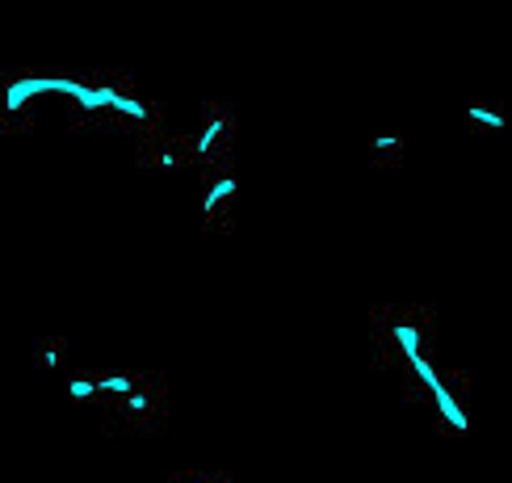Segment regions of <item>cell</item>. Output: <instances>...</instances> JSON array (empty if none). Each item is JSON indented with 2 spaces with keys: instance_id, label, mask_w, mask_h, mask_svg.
Instances as JSON below:
<instances>
[{
  "instance_id": "1",
  "label": "cell",
  "mask_w": 512,
  "mask_h": 483,
  "mask_svg": "<svg viewBox=\"0 0 512 483\" xmlns=\"http://www.w3.org/2000/svg\"><path fill=\"white\" fill-rule=\"evenodd\" d=\"M370 353L374 370L391 378L399 395L412 404V374L437 357V315L420 303H374Z\"/></svg>"
},
{
  "instance_id": "2",
  "label": "cell",
  "mask_w": 512,
  "mask_h": 483,
  "mask_svg": "<svg viewBox=\"0 0 512 483\" xmlns=\"http://www.w3.org/2000/svg\"><path fill=\"white\" fill-rule=\"evenodd\" d=\"M412 404L433 412L441 437L471 433V378L454 366H441L437 357L412 374Z\"/></svg>"
},
{
  "instance_id": "3",
  "label": "cell",
  "mask_w": 512,
  "mask_h": 483,
  "mask_svg": "<svg viewBox=\"0 0 512 483\" xmlns=\"http://www.w3.org/2000/svg\"><path fill=\"white\" fill-rule=\"evenodd\" d=\"M101 429L110 437H164L168 433V387L160 370H147L143 383L110 404L101 416Z\"/></svg>"
},
{
  "instance_id": "4",
  "label": "cell",
  "mask_w": 512,
  "mask_h": 483,
  "mask_svg": "<svg viewBox=\"0 0 512 483\" xmlns=\"http://www.w3.org/2000/svg\"><path fill=\"white\" fill-rule=\"evenodd\" d=\"M198 210H202V231L206 236L227 240L236 231V215H240V168L236 160L210 164L198 173Z\"/></svg>"
},
{
  "instance_id": "5",
  "label": "cell",
  "mask_w": 512,
  "mask_h": 483,
  "mask_svg": "<svg viewBox=\"0 0 512 483\" xmlns=\"http://www.w3.org/2000/svg\"><path fill=\"white\" fill-rule=\"evenodd\" d=\"M189 152H194V168L210 164H223V160H236V114L227 110L223 101H206L202 114L189 131Z\"/></svg>"
},
{
  "instance_id": "6",
  "label": "cell",
  "mask_w": 512,
  "mask_h": 483,
  "mask_svg": "<svg viewBox=\"0 0 512 483\" xmlns=\"http://www.w3.org/2000/svg\"><path fill=\"white\" fill-rule=\"evenodd\" d=\"M135 164L147 173H177V168L194 164L189 152V131H173V126H160V131L135 139Z\"/></svg>"
},
{
  "instance_id": "7",
  "label": "cell",
  "mask_w": 512,
  "mask_h": 483,
  "mask_svg": "<svg viewBox=\"0 0 512 483\" xmlns=\"http://www.w3.org/2000/svg\"><path fill=\"white\" fill-rule=\"evenodd\" d=\"M408 135H399V131H378L366 139V164L378 168V173H395V168L408 160Z\"/></svg>"
},
{
  "instance_id": "8",
  "label": "cell",
  "mask_w": 512,
  "mask_h": 483,
  "mask_svg": "<svg viewBox=\"0 0 512 483\" xmlns=\"http://www.w3.org/2000/svg\"><path fill=\"white\" fill-rule=\"evenodd\" d=\"M462 118H466V131L471 135H500L508 126V105L496 97H471Z\"/></svg>"
},
{
  "instance_id": "9",
  "label": "cell",
  "mask_w": 512,
  "mask_h": 483,
  "mask_svg": "<svg viewBox=\"0 0 512 483\" xmlns=\"http://www.w3.org/2000/svg\"><path fill=\"white\" fill-rule=\"evenodd\" d=\"M63 395L76 399L80 408H89V412H97V416H101V408H105L101 374H97L93 366H72L68 374H63Z\"/></svg>"
},
{
  "instance_id": "10",
  "label": "cell",
  "mask_w": 512,
  "mask_h": 483,
  "mask_svg": "<svg viewBox=\"0 0 512 483\" xmlns=\"http://www.w3.org/2000/svg\"><path fill=\"white\" fill-rule=\"evenodd\" d=\"M34 370L42 374H68V336L63 332H42L34 341Z\"/></svg>"
},
{
  "instance_id": "11",
  "label": "cell",
  "mask_w": 512,
  "mask_h": 483,
  "mask_svg": "<svg viewBox=\"0 0 512 483\" xmlns=\"http://www.w3.org/2000/svg\"><path fill=\"white\" fill-rule=\"evenodd\" d=\"M101 374V391H105V408L110 404H118V399H126L131 395L143 378H147V370H139V366H122V370H97ZM101 408V412H105Z\"/></svg>"
},
{
  "instance_id": "12",
  "label": "cell",
  "mask_w": 512,
  "mask_h": 483,
  "mask_svg": "<svg viewBox=\"0 0 512 483\" xmlns=\"http://www.w3.org/2000/svg\"><path fill=\"white\" fill-rule=\"evenodd\" d=\"M168 483H240V479L223 467H185L168 475Z\"/></svg>"
}]
</instances>
